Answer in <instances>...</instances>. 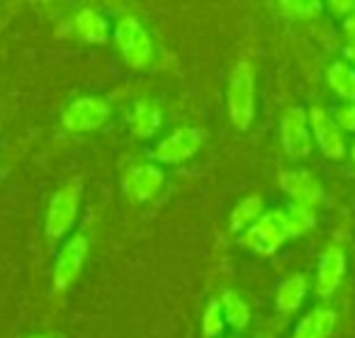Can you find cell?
Wrapping results in <instances>:
<instances>
[{
	"label": "cell",
	"mask_w": 355,
	"mask_h": 338,
	"mask_svg": "<svg viewBox=\"0 0 355 338\" xmlns=\"http://www.w3.org/2000/svg\"><path fill=\"white\" fill-rule=\"evenodd\" d=\"M280 187L292 200V205L309 207V210H314L324 197V185L309 171H285L280 176Z\"/></svg>",
	"instance_id": "cell-12"
},
{
	"label": "cell",
	"mask_w": 355,
	"mask_h": 338,
	"mask_svg": "<svg viewBox=\"0 0 355 338\" xmlns=\"http://www.w3.org/2000/svg\"><path fill=\"white\" fill-rule=\"evenodd\" d=\"M306 117H309L311 142L319 146V151L329 158H343L345 151H348V144H345V134L340 132L336 119L319 105L309 108Z\"/></svg>",
	"instance_id": "cell-8"
},
{
	"label": "cell",
	"mask_w": 355,
	"mask_h": 338,
	"mask_svg": "<svg viewBox=\"0 0 355 338\" xmlns=\"http://www.w3.org/2000/svg\"><path fill=\"white\" fill-rule=\"evenodd\" d=\"M263 207H266V202H263L261 195L243 197V200L232 210V217H229L232 231H246L251 224H256L263 214Z\"/></svg>",
	"instance_id": "cell-19"
},
{
	"label": "cell",
	"mask_w": 355,
	"mask_h": 338,
	"mask_svg": "<svg viewBox=\"0 0 355 338\" xmlns=\"http://www.w3.org/2000/svg\"><path fill=\"white\" fill-rule=\"evenodd\" d=\"M229 117L236 129H248L256 117V71L251 61H239L229 78Z\"/></svg>",
	"instance_id": "cell-1"
},
{
	"label": "cell",
	"mask_w": 355,
	"mask_h": 338,
	"mask_svg": "<svg viewBox=\"0 0 355 338\" xmlns=\"http://www.w3.org/2000/svg\"><path fill=\"white\" fill-rule=\"evenodd\" d=\"M30 338H49V336H30Z\"/></svg>",
	"instance_id": "cell-28"
},
{
	"label": "cell",
	"mask_w": 355,
	"mask_h": 338,
	"mask_svg": "<svg viewBox=\"0 0 355 338\" xmlns=\"http://www.w3.org/2000/svg\"><path fill=\"white\" fill-rule=\"evenodd\" d=\"M280 10L292 20H314L321 15L324 6L316 0H287V3H280Z\"/></svg>",
	"instance_id": "cell-22"
},
{
	"label": "cell",
	"mask_w": 355,
	"mask_h": 338,
	"mask_svg": "<svg viewBox=\"0 0 355 338\" xmlns=\"http://www.w3.org/2000/svg\"><path fill=\"white\" fill-rule=\"evenodd\" d=\"M110 119V105L107 100L98 95H83L76 98L61 115V124L73 134H85L100 129Z\"/></svg>",
	"instance_id": "cell-7"
},
{
	"label": "cell",
	"mask_w": 355,
	"mask_h": 338,
	"mask_svg": "<svg viewBox=\"0 0 355 338\" xmlns=\"http://www.w3.org/2000/svg\"><path fill=\"white\" fill-rule=\"evenodd\" d=\"M205 142H207V129L180 127L151 149V158L156 161V166H178L190 161L205 146Z\"/></svg>",
	"instance_id": "cell-4"
},
{
	"label": "cell",
	"mask_w": 355,
	"mask_h": 338,
	"mask_svg": "<svg viewBox=\"0 0 355 338\" xmlns=\"http://www.w3.org/2000/svg\"><path fill=\"white\" fill-rule=\"evenodd\" d=\"M326 8H329V10L334 12L336 17H348L350 12H355V3H353V0H338V3L334 0V3H329Z\"/></svg>",
	"instance_id": "cell-24"
},
{
	"label": "cell",
	"mask_w": 355,
	"mask_h": 338,
	"mask_svg": "<svg viewBox=\"0 0 355 338\" xmlns=\"http://www.w3.org/2000/svg\"><path fill=\"white\" fill-rule=\"evenodd\" d=\"M163 180H166V176H163L161 166H156V163H134L122 176V192L132 202H148L151 197L158 195Z\"/></svg>",
	"instance_id": "cell-10"
},
{
	"label": "cell",
	"mask_w": 355,
	"mask_h": 338,
	"mask_svg": "<svg viewBox=\"0 0 355 338\" xmlns=\"http://www.w3.org/2000/svg\"><path fill=\"white\" fill-rule=\"evenodd\" d=\"M219 304H222L224 321H227L229 326L236 328V331H243V328L248 326V321H251V307H248V299L243 297L241 292L227 289V292L222 294V299H219Z\"/></svg>",
	"instance_id": "cell-18"
},
{
	"label": "cell",
	"mask_w": 355,
	"mask_h": 338,
	"mask_svg": "<svg viewBox=\"0 0 355 338\" xmlns=\"http://www.w3.org/2000/svg\"><path fill=\"white\" fill-rule=\"evenodd\" d=\"M343 35L348 37L350 44H355V12H350L348 17H343Z\"/></svg>",
	"instance_id": "cell-25"
},
{
	"label": "cell",
	"mask_w": 355,
	"mask_h": 338,
	"mask_svg": "<svg viewBox=\"0 0 355 338\" xmlns=\"http://www.w3.org/2000/svg\"><path fill=\"white\" fill-rule=\"evenodd\" d=\"M280 139L282 149L287 156L292 158H306L311 153V132H309V117H306L304 108H292L285 110L280 122Z\"/></svg>",
	"instance_id": "cell-9"
},
{
	"label": "cell",
	"mask_w": 355,
	"mask_h": 338,
	"mask_svg": "<svg viewBox=\"0 0 355 338\" xmlns=\"http://www.w3.org/2000/svg\"><path fill=\"white\" fill-rule=\"evenodd\" d=\"M241 241L248 251L258 255H272L290 241V229H287L285 210L275 207L261 214L256 224H251L241 234Z\"/></svg>",
	"instance_id": "cell-3"
},
{
	"label": "cell",
	"mask_w": 355,
	"mask_h": 338,
	"mask_svg": "<svg viewBox=\"0 0 355 338\" xmlns=\"http://www.w3.org/2000/svg\"><path fill=\"white\" fill-rule=\"evenodd\" d=\"M336 321H338V314H336L334 307H326V304L324 307H314L300 319L292 338H331Z\"/></svg>",
	"instance_id": "cell-15"
},
{
	"label": "cell",
	"mask_w": 355,
	"mask_h": 338,
	"mask_svg": "<svg viewBox=\"0 0 355 338\" xmlns=\"http://www.w3.org/2000/svg\"><path fill=\"white\" fill-rule=\"evenodd\" d=\"M71 30L85 44H105L110 40V22L95 8H83L71 17Z\"/></svg>",
	"instance_id": "cell-13"
},
{
	"label": "cell",
	"mask_w": 355,
	"mask_h": 338,
	"mask_svg": "<svg viewBox=\"0 0 355 338\" xmlns=\"http://www.w3.org/2000/svg\"><path fill=\"white\" fill-rule=\"evenodd\" d=\"M343 54H345V64H350L355 69V44H345Z\"/></svg>",
	"instance_id": "cell-26"
},
{
	"label": "cell",
	"mask_w": 355,
	"mask_h": 338,
	"mask_svg": "<svg viewBox=\"0 0 355 338\" xmlns=\"http://www.w3.org/2000/svg\"><path fill=\"white\" fill-rule=\"evenodd\" d=\"M80 207V180H69L51 195L46 207V236L51 241L64 239L76 224Z\"/></svg>",
	"instance_id": "cell-5"
},
{
	"label": "cell",
	"mask_w": 355,
	"mask_h": 338,
	"mask_svg": "<svg viewBox=\"0 0 355 338\" xmlns=\"http://www.w3.org/2000/svg\"><path fill=\"white\" fill-rule=\"evenodd\" d=\"M343 275H345V251L340 248L338 244L326 246V251L319 258V265H316V275H314L316 297H321V299L334 297V292L338 289Z\"/></svg>",
	"instance_id": "cell-11"
},
{
	"label": "cell",
	"mask_w": 355,
	"mask_h": 338,
	"mask_svg": "<svg viewBox=\"0 0 355 338\" xmlns=\"http://www.w3.org/2000/svg\"><path fill=\"white\" fill-rule=\"evenodd\" d=\"M350 158H353V163H355V142L350 144Z\"/></svg>",
	"instance_id": "cell-27"
},
{
	"label": "cell",
	"mask_w": 355,
	"mask_h": 338,
	"mask_svg": "<svg viewBox=\"0 0 355 338\" xmlns=\"http://www.w3.org/2000/svg\"><path fill=\"white\" fill-rule=\"evenodd\" d=\"M285 219H287V229H290V239H295V236H304L306 231H311L316 214L309 207L290 205L285 207Z\"/></svg>",
	"instance_id": "cell-20"
},
{
	"label": "cell",
	"mask_w": 355,
	"mask_h": 338,
	"mask_svg": "<svg viewBox=\"0 0 355 338\" xmlns=\"http://www.w3.org/2000/svg\"><path fill=\"white\" fill-rule=\"evenodd\" d=\"M326 83L336 93V98L345 103H355V69L345 61H334L326 71Z\"/></svg>",
	"instance_id": "cell-17"
},
{
	"label": "cell",
	"mask_w": 355,
	"mask_h": 338,
	"mask_svg": "<svg viewBox=\"0 0 355 338\" xmlns=\"http://www.w3.org/2000/svg\"><path fill=\"white\" fill-rule=\"evenodd\" d=\"M224 328H227V321H224L222 304H219V299H212L202 312V336L219 338L224 333Z\"/></svg>",
	"instance_id": "cell-21"
},
{
	"label": "cell",
	"mask_w": 355,
	"mask_h": 338,
	"mask_svg": "<svg viewBox=\"0 0 355 338\" xmlns=\"http://www.w3.org/2000/svg\"><path fill=\"white\" fill-rule=\"evenodd\" d=\"M306 289H309V282H306V275L295 273L290 278H285L277 287L275 294V307L285 314H292L300 309V304L304 302Z\"/></svg>",
	"instance_id": "cell-16"
},
{
	"label": "cell",
	"mask_w": 355,
	"mask_h": 338,
	"mask_svg": "<svg viewBox=\"0 0 355 338\" xmlns=\"http://www.w3.org/2000/svg\"><path fill=\"white\" fill-rule=\"evenodd\" d=\"M336 124L340 127V132H355V103H345L336 110Z\"/></svg>",
	"instance_id": "cell-23"
},
{
	"label": "cell",
	"mask_w": 355,
	"mask_h": 338,
	"mask_svg": "<svg viewBox=\"0 0 355 338\" xmlns=\"http://www.w3.org/2000/svg\"><path fill=\"white\" fill-rule=\"evenodd\" d=\"M88 246L90 241L85 234H73L66 239V244L61 246L59 255H56L54 273H51V287H54V292H66L78 280L85 263V255H88Z\"/></svg>",
	"instance_id": "cell-6"
},
{
	"label": "cell",
	"mask_w": 355,
	"mask_h": 338,
	"mask_svg": "<svg viewBox=\"0 0 355 338\" xmlns=\"http://www.w3.org/2000/svg\"><path fill=\"white\" fill-rule=\"evenodd\" d=\"M127 122H129V129H132V134L137 139H151L163 124L161 108H158L153 100L141 98L129 108Z\"/></svg>",
	"instance_id": "cell-14"
},
{
	"label": "cell",
	"mask_w": 355,
	"mask_h": 338,
	"mask_svg": "<svg viewBox=\"0 0 355 338\" xmlns=\"http://www.w3.org/2000/svg\"><path fill=\"white\" fill-rule=\"evenodd\" d=\"M112 40L129 69H146L153 61V42L146 27L134 15H122L114 25Z\"/></svg>",
	"instance_id": "cell-2"
}]
</instances>
